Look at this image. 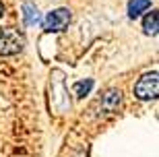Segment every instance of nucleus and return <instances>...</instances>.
<instances>
[{
	"label": "nucleus",
	"mask_w": 159,
	"mask_h": 157,
	"mask_svg": "<svg viewBox=\"0 0 159 157\" xmlns=\"http://www.w3.org/2000/svg\"><path fill=\"white\" fill-rule=\"evenodd\" d=\"M25 46V37L12 27H4L0 29V54L2 56H12L19 54Z\"/></svg>",
	"instance_id": "f257e3e1"
},
{
	"label": "nucleus",
	"mask_w": 159,
	"mask_h": 157,
	"mask_svg": "<svg viewBox=\"0 0 159 157\" xmlns=\"http://www.w3.org/2000/svg\"><path fill=\"white\" fill-rule=\"evenodd\" d=\"M157 91H159V81H157V72H149L136 83L134 87V95L139 99H153L157 97Z\"/></svg>",
	"instance_id": "f03ea898"
},
{
	"label": "nucleus",
	"mask_w": 159,
	"mask_h": 157,
	"mask_svg": "<svg viewBox=\"0 0 159 157\" xmlns=\"http://www.w3.org/2000/svg\"><path fill=\"white\" fill-rule=\"evenodd\" d=\"M70 21V12L66 8H58V11L48 12L43 19V29L46 31H62Z\"/></svg>",
	"instance_id": "7ed1b4c3"
},
{
	"label": "nucleus",
	"mask_w": 159,
	"mask_h": 157,
	"mask_svg": "<svg viewBox=\"0 0 159 157\" xmlns=\"http://www.w3.org/2000/svg\"><path fill=\"white\" fill-rule=\"evenodd\" d=\"M118 104H120V93L118 91H107L106 95H103V99H101V108L106 112H112V110H116L118 108Z\"/></svg>",
	"instance_id": "20e7f679"
},
{
	"label": "nucleus",
	"mask_w": 159,
	"mask_h": 157,
	"mask_svg": "<svg viewBox=\"0 0 159 157\" xmlns=\"http://www.w3.org/2000/svg\"><path fill=\"white\" fill-rule=\"evenodd\" d=\"M149 6H151L149 0H130V2H128V15L134 19V17H139L141 12L147 11Z\"/></svg>",
	"instance_id": "39448f33"
},
{
	"label": "nucleus",
	"mask_w": 159,
	"mask_h": 157,
	"mask_svg": "<svg viewBox=\"0 0 159 157\" xmlns=\"http://www.w3.org/2000/svg\"><path fill=\"white\" fill-rule=\"evenodd\" d=\"M23 19H25V25H35L39 21V15H37V8L31 2H25L23 4Z\"/></svg>",
	"instance_id": "423d86ee"
},
{
	"label": "nucleus",
	"mask_w": 159,
	"mask_h": 157,
	"mask_svg": "<svg viewBox=\"0 0 159 157\" xmlns=\"http://www.w3.org/2000/svg\"><path fill=\"white\" fill-rule=\"evenodd\" d=\"M143 29L147 31V33H157V12L151 11L145 15V19H143Z\"/></svg>",
	"instance_id": "0eeeda50"
},
{
	"label": "nucleus",
	"mask_w": 159,
	"mask_h": 157,
	"mask_svg": "<svg viewBox=\"0 0 159 157\" xmlns=\"http://www.w3.org/2000/svg\"><path fill=\"white\" fill-rule=\"evenodd\" d=\"M93 87V81H85V83H77L75 85V93L77 95H87Z\"/></svg>",
	"instance_id": "6e6552de"
},
{
	"label": "nucleus",
	"mask_w": 159,
	"mask_h": 157,
	"mask_svg": "<svg viewBox=\"0 0 159 157\" xmlns=\"http://www.w3.org/2000/svg\"><path fill=\"white\" fill-rule=\"evenodd\" d=\"M2 12H4V6H2V2H0V17H2Z\"/></svg>",
	"instance_id": "1a4fd4ad"
}]
</instances>
